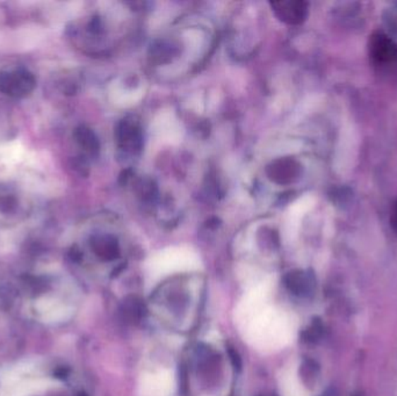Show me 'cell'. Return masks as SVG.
<instances>
[{
    "label": "cell",
    "instance_id": "obj_10",
    "mask_svg": "<svg viewBox=\"0 0 397 396\" xmlns=\"http://www.w3.org/2000/svg\"><path fill=\"white\" fill-rule=\"evenodd\" d=\"M391 222L393 228H394L397 233V202H395L394 206H393V209H391Z\"/></svg>",
    "mask_w": 397,
    "mask_h": 396
},
{
    "label": "cell",
    "instance_id": "obj_2",
    "mask_svg": "<svg viewBox=\"0 0 397 396\" xmlns=\"http://www.w3.org/2000/svg\"><path fill=\"white\" fill-rule=\"evenodd\" d=\"M138 387L141 396H172L176 388V376L166 367L147 371L142 374Z\"/></svg>",
    "mask_w": 397,
    "mask_h": 396
},
{
    "label": "cell",
    "instance_id": "obj_4",
    "mask_svg": "<svg viewBox=\"0 0 397 396\" xmlns=\"http://www.w3.org/2000/svg\"><path fill=\"white\" fill-rule=\"evenodd\" d=\"M368 51L374 66L382 70L397 69V43L384 32H374L369 37Z\"/></svg>",
    "mask_w": 397,
    "mask_h": 396
},
{
    "label": "cell",
    "instance_id": "obj_6",
    "mask_svg": "<svg viewBox=\"0 0 397 396\" xmlns=\"http://www.w3.org/2000/svg\"><path fill=\"white\" fill-rule=\"evenodd\" d=\"M280 392L281 396H309L308 392L300 383L295 371L292 369L283 371L280 378Z\"/></svg>",
    "mask_w": 397,
    "mask_h": 396
},
{
    "label": "cell",
    "instance_id": "obj_5",
    "mask_svg": "<svg viewBox=\"0 0 397 396\" xmlns=\"http://www.w3.org/2000/svg\"><path fill=\"white\" fill-rule=\"evenodd\" d=\"M37 309L42 320L47 322H59L66 320L71 314V309L61 301L51 297H43L37 301Z\"/></svg>",
    "mask_w": 397,
    "mask_h": 396
},
{
    "label": "cell",
    "instance_id": "obj_9",
    "mask_svg": "<svg viewBox=\"0 0 397 396\" xmlns=\"http://www.w3.org/2000/svg\"><path fill=\"white\" fill-rule=\"evenodd\" d=\"M75 137H76L79 147L84 149L85 151L90 152V154L97 151L98 141H97L94 134L89 128L80 127V128L77 129L76 132H75Z\"/></svg>",
    "mask_w": 397,
    "mask_h": 396
},
{
    "label": "cell",
    "instance_id": "obj_7",
    "mask_svg": "<svg viewBox=\"0 0 397 396\" xmlns=\"http://www.w3.org/2000/svg\"><path fill=\"white\" fill-rule=\"evenodd\" d=\"M283 8H279L283 12V17L286 20L291 21V23H298L305 20L307 17V4L301 3H287L280 4Z\"/></svg>",
    "mask_w": 397,
    "mask_h": 396
},
{
    "label": "cell",
    "instance_id": "obj_8",
    "mask_svg": "<svg viewBox=\"0 0 397 396\" xmlns=\"http://www.w3.org/2000/svg\"><path fill=\"white\" fill-rule=\"evenodd\" d=\"M19 204L17 193L8 186L0 185V211L8 214L16 211Z\"/></svg>",
    "mask_w": 397,
    "mask_h": 396
},
{
    "label": "cell",
    "instance_id": "obj_3",
    "mask_svg": "<svg viewBox=\"0 0 397 396\" xmlns=\"http://www.w3.org/2000/svg\"><path fill=\"white\" fill-rule=\"evenodd\" d=\"M37 80L26 69L0 71V92L11 98H25L33 92Z\"/></svg>",
    "mask_w": 397,
    "mask_h": 396
},
{
    "label": "cell",
    "instance_id": "obj_1",
    "mask_svg": "<svg viewBox=\"0 0 397 396\" xmlns=\"http://www.w3.org/2000/svg\"><path fill=\"white\" fill-rule=\"evenodd\" d=\"M271 288L266 281L249 288L236 309L237 326L244 338L257 350H280L294 336L289 314L269 301Z\"/></svg>",
    "mask_w": 397,
    "mask_h": 396
}]
</instances>
